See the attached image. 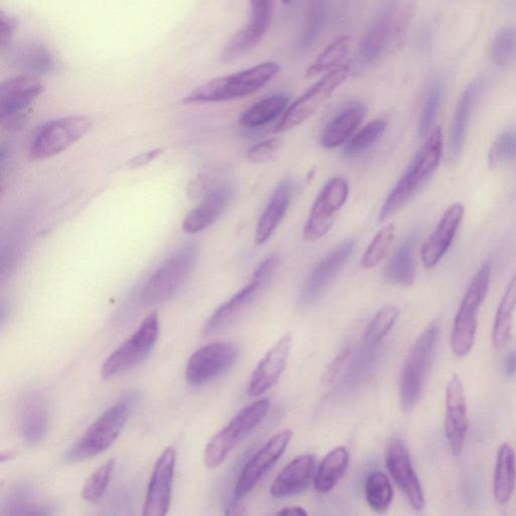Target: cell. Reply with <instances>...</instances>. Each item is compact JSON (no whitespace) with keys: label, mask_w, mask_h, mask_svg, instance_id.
Instances as JSON below:
<instances>
[{"label":"cell","mask_w":516,"mask_h":516,"mask_svg":"<svg viewBox=\"0 0 516 516\" xmlns=\"http://www.w3.org/2000/svg\"><path fill=\"white\" fill-rule=\"evenodd\" d=\"M18 26L17 19L7 16L4 12L2 13V17H0V48L3 52L10 49Z\"/></svg>","instance_id":"c3c4849f"},{"label":"cell","mask_w":516,"mask_h":516,"mask_svg":"<svg viewBox=\"0 0 516 516\" xmlns=\"http://www.w3.org/2000/svg\"><path fill=\"white\" fill-rule=\"evenodd\" d=\"M394 238L395 224L391 223L379 230L362 256L361 266L369 270L379 265L389 251Z\"/></svg>","instance_id":"ab89813d"},{"label":"cell","mask_w":516,"mask_h":516,"mask_svg":"<svg viewBox=\"0 0 516 516\" xmlns=\"http://www.w3.org/2000/svg\"><path fill=\"white\" fill-rule=\"evenodd\" d=\"M416 9V0H399L394 20L392 41L397 49H401L405 45Z\"/></svg>","instance_id":"ee69618b"},{"label":"cell","mask_w":516,"mask_h":516,"mask_svg":"<svg viewBox=\"0 0 516 516\" xmlns=\"http://www.w3.org/2000/svg\"><path fill=\"white\" fill-rule=\"evenodd\" d=\"M289 98L285 95H274L258 101L245 111L239 120L245 128L264 126L278 118L286 109Z\"/></svg>","instance_id":"e575fe53"},{"label":"cell","mask_w":516,"mask_h":516,"mask_svg":"<svg viewBox=\"0 0 516 516\" xmlns=\"http://www.w3.org/2000/svg\"><path fill=\"white\" fill-rule=\"evenodd\" d=\"M516 309V272L512 277L496 312L492 330V342L495 348H503L509 341L513 315Z\"/></svg>","instance_id":"836d02e7"},{"label":"cell","mask_w":516,"mask_h":516,"mask_svg":"<svg viewBox=\"0 0 516 516\" xmlns=\"http://www.w3.org/2000/svg\"><path fill=\"white\" fill-rule=\"evenodd\" d=\"M399 0L385 6L375 17L365 34L357 53L358 64L366 66L374 62L392 44L394 20Z\"/></svg>","instance_id":"7402d4cb"},{"label":"cell","mask_w":516,"mask_h":516,"mask_svg":"<svg viewBox=\"0 0 516 516\" xmlns=\"http://www.w3.org/2000/svg\"><path fill=\"white\" fill-rule=\"evenodd\" d=\"M233 197L232 189L221 186L212 190L185 218L183 229L197 234L210 227L222 215Z\"/></svg>","instance_id":"4316f807"},{"label":"cell","mask_w":516,"mask_h":516,"mask_svg":"<svg viewBox=\"0 0 516 516\" xmlns=\"http://www.w3.org/2000/svg\"><path fill=\"white\" fill-rule=\"evenodd\" d=\"M367 113L366 106L359 101L345 104L325 126L321 145L332 150L348 143L357 131Z\"/></svg>","instance_id":"d4e9b609"},{"label":"cell","mask_w":516,"mask_h":516,"mask_svg":"<svg viewBox=\"0 0 516 516\" xmlns=\"http://www.w3.org/2000/svg\"><path fill=\"white\" fill-rule=\"evenodd\" d=\"M282 3L285 5H289L292 3V0H282Z\"/></svg>","instance_id":"db71d44e"},{"label":"cell","mask_w":516,"mask_h":516,"mask_svg":"<svg viewBox=\"0 0 516 516\" xmlns=\"http://www.w3.org/2000/svg\"><path fill=\"white\" fill-rule=\"evenodd\" d=\"M491 280V266L485 263L473 278L455 318L451 335L454 354L464 357L472 350L478 327V312L487 295Z\"/></svg>","instance_id":"52a82bcc"},{"label":"cell","mask_w":516,"mask_h":516,"mask_svg":"<svg viewBox=\"0 0 516 516\" xmlns=\"http://www.w3.org/2000/svg\"><path fill=\"white\" fill-rule=\"evenodd\" d=\"M464 216L460 203L451 205L444 213L435 231L422 248V262L427 269L434 268L447 253Z\"/></svg>","instance_id":"cb8c5ba5"},{"label":"cell","mask_w":516,"mask_h":516,"mask_svg":"<svg viewBox=\"0 0 516 516\" xmlns=\"http://www.w3.org/2000/svg\"><path fill=\"white\" fill-rule=\"evenodd\" d=\"M349 460V451L345 447H337L329 452L315 472V490L320 494L333 490L346 473Z\"/></svg>","instance_id":"1f68e13d"},{"label":"cell","mask_w":516,"mask_h":516,"mask_svg":"<svg viewBox=\"0 0 516 516\" xmlns=\"http://www.w3.org/2000/svg\"><path fill=\"white\" fill-rule=\"evenodd\" d=\"M20 433L31 447L41 445L48 435L49 412L45 398L39 392H29L19 405Z\"/></svg>","instance_id":"603a6c76"},{"label":"cell","mask_w":516,"mask_h":516,"mask_svg":"<svg viewBox=\"0 0 516 516\" xmlns=\"http://www.w3.org/2000/svg\"><path fill=\"white\" fill-rule=\"evenodd\" d=\"M351 38L342 36L334 40L317 57L307 70L308 77H314L324 72H330L342 66L350 51Z\"/></svg>","instance_id":"8d00e7d4"},{"label":"cell","mask_w":516,"mask_h":516,"mask_svg":"<svg viewBox=\"0 0 516 516\" xmlns=\"http://www.w3.org/2000/svg\"><path fill=\"white\" fill-rule=\"evenodd\" d=\"M199 257L196 243H187L174 251L151 276L142 293L147 306H157L170 300L195 269Z\"/></svg>","instance_id":"277c9868"},{"label":"cell","mask_w":516,"mask_h":516,"mask_svg":"<svg viewBox=\"0 0 516 516\" xmlns=\"http://www.w3.org/2000/svg\"><path fill=\"white\" fill-rule=\"evenodd\" d=\"M416 236L412 235L398 248L385 270V278L393 284L411 287L416 281Z\"/></svg>","instance_id":"d6a6232c"},{"label":"cell","mask_w":516,"mask_h":516,"mask_svg":"<svg viewBox=\"0 0 516 516\" xmlns=\"http://www.w3.org/2000/svg\"><path fill=\"white\" fill-rule=\"evenodd\" d=\"M159 335V316L157 313H152L143 321L135 334L104 361L101 368L102 378L115 377L142 363L156 346Z\"/></svg>","instance_id":"30bf717a"},{"label":"cell","mask_w":516,"mask_h":516,"mask_svg":"<svg viewBox=\"0 0 516 516\" xmlns=\"http://www.w3.org/2000/svg\"><path fill=\"white\" fill-rule=\"evenodd\" d=\"M401 311L397 307L389 306L379 310L369 323L364 334L365 347L378 344L396 325Z\"/></svg>","instance_id":"74e56055"},{"label":"cell","mask_w":516,"mask_h":516,"mask_svg":"<svg viewBox=\"0 0 516 516\" xmlns=\"http://www.w3.org/2000/svg\"><path fill=\"white\" fill-rule=\"evenodd\" d=\"M350 72V65H342L330 71L311 86L287 109L283 118L276 126L275 133L281 134L289 132L291 129L309 119L318 108L331 97L337 88L346 81Z\"/></svg>","instance_id":"8fae6325"},{"label":"cell","mask_w":516,"mask_h":516,"mask_svg":"<svg viewBox=\"0 0 516 516\" xmlns=\"http://www.w3.org/2000/svg\"><path fill=\"white\" fill-rule=\"evenodd\" d=\"M292 194V185L289 181L283 182L277 188L256 226L254 241L257 245L265 244L272 237L289 209Z\"/></svg>","instance_id":"f546056e"},{"label":"cell","mask_w":516,"mask_h":516,"mask_svg":"<svg viewBox=\"0 0 516 516\" xmlns=\"http://www.w3.org/2000/svg\"><path fill=\"white\" fill-rule=\"evenodd\" d=\"M348 195L349 186L343 178L337 177L327 182L305 224L303 236L307 241H317L330 231Z\"/></svg>","instance_id":"7c38bea8"},{"label":"cell","mask_w":516,"mask_h":516,"mask_svg":"<svg viewBox=\"0 0 516 516\" xmlns=\"http://www.w3.org/2000/svg\"><path fill=\"white\" fill-rule=\"evenodd\" d=\"M115 468V460L111 459L95 470L86 480L82 497L88 502H97L106 492Z\"/></svg>","instance_id":"b9f144b4"},{"label":"cell","mask_w":516,"mask_h":516,"mask_svg":"<svg viewBox=\"0 0 516 516\" xmlns=\"http://www.w3.org/2000/svg\"><path fill=\"white\" fill-rule=\"evenodd\" d=\"M44 85L33 75L19 76L0 86V114L4 123L20 124L23 112L42 94Z\"/></svg>","instance_id":"ac0fdd59"},{"label":"cell","mask_w":516,"mask_h":516,"mask_svg":"<svg viewBox=\"0 0 516 516\" xmlns=\"http://www.w3.org/2000/svg\"><path fill=\"white\" fill-rule=\"evenodd\" d=\"M468 429L467 405L463 382L454 374L446 389L445 434L454 455L462 453Z\"/></svg>","instance_id":"44dd1931"},{"label":"cell","mask_w":516,"mask_h":516,"mask_svg":"<svg viewBox=\"0 0 516 516\" xmlns=\"http://www.w3.org/2000/svg\"><path fill=\"white\" fill-rule=\"evenodd\" d=\"M516 159V128H507L502 132L491 147L489 163L498 166Z\"/></svg>","instance_id":"f6af8a7d"},{"label":"cell","mask_w":516,"mask_h":516,"mask_svg":"<svg viewBox=\"0 0 516 516\" xmlns=\"http://www.w3.org/2000/svg\"><path fill=\"white\" fill-rule=\"evenodd\" d=\"M440 334L439 321L432 322L413 344L400 378L401 407L411 413L421 400L432 367Z\"/></svg>","instance_id":"3957f363"},{"label":"cell","mask_w":516,"mask_h":516,"mask_svg":"<svg viewBox=\"0 0 516 516\" xmlns=\"http://www.w3.org/2000/svg\"><path fill=\"white\" fill-rule=\"evenodd\" d=\"M93 126L87 115H73L46 123L33 140L30 155L33 160L55 157L85 137Z\"/></svg>","instance_id":"9c48e42d"},{"label":"cell","mask_w":516,"mask_h":516,"mask_svg":"<svg viewBox=\"0 0 516 516\" xmlns=\"http://www.w3.org/2000/svg\"><path fill=\"white\" fill-rule=\"evenodd\" d=\"M354 249V240L347 239L336 246L310 274L299 296L300 309L315 305L326 293Z\"/></svg>","instance_id":"9a60e30c"},{"label":"cell","mask_w":516,"mask_h":516,"mask_svg":"<svg viewBox=\"0 0 516 516\" xmlns=\"http://www.w3.org/2000/svg\"><path fill=\"white\" fill-rule=\"evenodd\" d=\"M292 345V334H285L258 363L248 385V395L251 398L265 395L278 383L286 369Z\"/></svg>","instance_id":"d6986e66"},{"label":"cell","mask_w":516,"mask_h":516,"mask_svg":"<svg viewBox=\"0 0 516 516\" xmlns=\"http://www.w3.org/2000/svg\"><path fill=\"white\" fill-rule=\"evenodd\" d=\"M442 97L443 86L437 82L430 89L420 115L419 135L421 138L427 137L430 133L441 106Z\"/></svg>","instance_id":"bcb514c9"},{"label":"cell","mask_w":516,"mask_h":516,"mask_svg":"<svg viewBox=\"0 0 516 516\" xmlns=\"http://www.w3.org/2000/svg\"><path fill=\"white\" fill-rule=\"evenodd\" d=\"M282 141L271 139L253 146L247 153V159L252 164H263L269 162L279 152Z\"/></svg>","instance_id":"7dc6e473"},{"label":"cell","mask_w":516,"mask_h":516,"mask_svg":"<svg viewBox=\"0 0 516 516\" xmlns=\"http://www.w3.org/2000/svg\"><path fill=\"white\" fill-rule=\"evenodd\" d=\"M162 154V150H152L148 153L142 154L129 161L128 165L131 168H140L150 164Z\"/></svg>","instance_id":"f907efd6"},{"label":"cell","mask_w":516,"mask_h":516,"mask_svg":"<svg viewBox=\"0 0 516 516\" xmlns=\"http://www.w3.org/2000/svg\"><path fill=\"white\" fill-rule=\"evenodd\" d=\"M385 129L386 122L383 119L372 120L351 138L343 154L345 156H353L366 151L380 139Z\"/></svg>","instance_id":"60d3db41"},{"label":"cell","mask_w":516,"mask_h":516,"mask_svg":"<svg viewBox=\"0 0 516 516\" xmlns=\"http://www.w3.org/2000/svg\"><path fill=\"white\" fill-rule=\"evenodd\" d=\"M129 415L126 402L105 411L64 456L66 462H79L106 451L118 438Z\"/></svg>","instance_id":"ba28073f"},{"label":"cell","mask_w":516,"mask_h":516,"mask_svg":"<svg viewBox=\"0 0 516 516\" xmlns=\"http://www.w3.org/2000/svg\"><path fill=\"white\" fill-rule=\"evenodd\" d=\"M504 373L507 378H512L516 375V349L506 356L504 361Z\"/></svg>","instance_id":"816d5d0a"},{"label":"cell","mask_w":516,"mask_h":516,"mask_svg":"<svg viewBox=\"0 0 516 516\" xmlns=\"http://www.w3.org/2000/svg\"><path fill=\"white\" fill-rule=\"evenodd\" d=\"M316 459L302 455L288 464L274 480L270 492L275 498H286L304 492L314 478Z\"/></svg>","instance_id":"484cf974"},{"label":"cell","mask_w":516,"mask_h":516,"mask_svg":"<svg viewBox=\"0 0 516 516\" xmlns=\"http://www.w3.org/2000/svg\"><path fill=\"white\" fill-rule=\"evenodd\" d=\"M443 156V132L436 127L418 152L405 176L387 196L379 219L385 221L409 203L425 186L440 166Z\"/></svg>","instance_id":"6da1fadb"},{"label":"cell","mask_w":516,"mask_h":516,"mask_svg":"<svg viewBox=\"0 0 516 516\" xmlns=\"http://www.w3.org/2000/svg\"><path fill=\"white\" fill-rule=\"evenodd\" d=\"M250 20L226 44L221 54L223 62L234 61L253 50L268 32L274 14V0H249Z\"/></svg>","instance_id":"2e32d148"},{"label":"cell","mask_w":516,"mask_h":516,"mask_svg":"<svg viewBox=\"0 0 516 516\" xmlns=\"http://www.w3.org/2000/svg\"><path fill=\"white\" fill-rule=\"evenodd\" d=\"M176 466V451L167 448L156 462L149 484L144 514L163 516L169 511Z\"/></svg>","instance_id":"ffe728a7"},{"label":"cell","mask_w":516,"mask_h":516,"mask_svg":"<svg viewBox=\"0 0 516 516\" xmlns=\"http://www.w3.org/2000/svg\"><path fill=\"white\" fill-rule=\"evenodd\" d=\"M280 69L277 62L269 61L213 79L190 92L184 98V102H221L248 96L270 83L279 74Z\"/></svg>","instance_id":"7a4b0ae2"},{"label":"cell","mask_w":516,"mask_h":516,"mask_svg":"<svg viewBox=\"0 0 516 516\" xmlns=\"http://www.w3.org/2000/svg\"><path fill=\"white\" fill-rule=\"evenodd\" d=\"M482 81L471 83L462 93L451 123L449 153L457 160L465 146L470 117L475 103L482 91Z\"/></svg>","instance_id":"83f0119b"},{"label":"cell","mask_w":516,"mask_h":516,"mask_svg":"<svg viewBox=\"0 0 516 516\" xmlns=\"http://www.w3.org/2000/svg\"><path fill=\"white\" fill-rule=\"evenodd\" d=\"M491 58L498 67H508L516 62V27L499 30L491 45Z\"/></svg>","instance_id":"f35d334b"},{"label":"cell","mask_w":516,"mask_h":516,"mask_svg":"<svg viewBox=\"0 0 516 516\" xmlns=\"http://www.w3.org/2000/svg\"><path fill=\"white\" fill-rule=\"evenodd\" d=\"M350 358V350H343L329 365L325 375L323 377V381L327 384L333 383L335 379L341 374L342 370L346 367Z\"/></svg>","instance_id":"681fc988"},{"label":"cell","mask_w":516,"mask_h":516,"mask_svg":"<svg viewBox=\"0 0 516 516\" xmlns=\"http://www.w3.org/2000/svg\"><path fill=\"white\" fill-rule=\"evenodd\" d=\"M239 357V347L233 342L208 344L192 354L186 367L187 381L200 386L230 369Z\"/></svg>","instance_id":"4fadbf2b"},{"label":"cell","mask_w":516,"mask_h":516,"mask_svg":"<svg viewBox=\"0 0 516 516\" xmlns=\"http://www.w3.org/2000/svg\"><path fill=\"white\" fill-rule=\"evenodd\" d=\"M516 482V457L509 444H503L496 455L493 493L497 503L506 504L513 494Z\"/></svg>","instance_id":"4dcf8cb0"},{"label":"cell","mask_w":516,"mask_h":516,"mask_svg":"<svg viewBox=\"0 0 516 516\" xmlns=\"http://www.w3.org/2000/svg\"><path fill=\"white\" fill-rule=\"evenodd\" d=\"M385 465L411 506L421 511L425 507V494L414 469L410 452L400 437H393L387 445Z\"/></svg>","instance_id":"e0dca14e"},{"label":"cell","mask_w":516,"mask_h":516,"mask_svg":"<svg viewBox=\"0 0 516 516\" xmlns=\"http://www.w3.org/2000/svg\"><path fill=\"white\" fill-rule=\"evenodd\" d=\"M8 51L10 63L33 76L47 75L57 69L54 56L38 42H25Z\"/></svg>","instance_id":"f1b7e54d"},{"label":"cell","mask_w":516,"mask_h":516,"mask_svg":"<svg viewBox=\"0 0 516 516\" xmlns=\"http://www.w3.org/2000/svg\"><path fill=\"white\" fill-rule=\"evenodd\" d=\"M364 492L369 507L376 513H384L392 505L394 499L392 482L381 471H375L368 475Z\"/></svg>","instance_id":"d590c367"},{"label":"cell","mask_w":516,"mask_h":516,"mask_svg":"<svg viewBox=\"0 0 516 516\" xmlns=\"http://www.w3.org/2000/svg\"><path fill=\"white\" fill-rule=\"evenodd\" d=\"M293 432L284 430L271 438L245 464L236 482L233 502L244 498L274 467L287 450Z\"/></svg>","instance_id":"5bb4252c"},{"label":"cell","mask_w":516,"mask_h":516,"mask_svg":"<svg viewBox=\"0 0 516 516\" xmlns=\"http://www.w3.org/2000/svg\"><path fill=\"white\" fill-rule=\"evenodd\" d=\"M7 513L11 515H46L47 508L33 502V493L28 486H18L10 494L7 501Z\"/></svg>","instance_id":"7bdbcfd3"},{"label":"cell","mask_w":516,"mask_h":516,"mask_svg":"<svg viewBox=\"0 0 516 516\" xmlns=\"http://www.w3.org/2000/svg\"><path fill=\"white\" fill-rule=\"evenodd\" d=\"M279 265L277 255H272L256 269L249 284L221 305L207 320L203 333L216 334L232 326L261 297L268 288Z\"/></svg>","instance_id":"5b68a950"},{"label":"cell","mask_w":516,"mask_h":516,"mask_svg":"<svg viewBox=\"0 0 516 516\" xmlns=\"http://www.w3.org/2000/svg\"><path fill=\"white\" fill-rule=\"evenodd\" d=\"M278 515H300V516H306L308 515V512L301 506H290L285 507L282 510H280Z\"/></svg>","instance_id":"f5cc1de1"},{"label":"cell","mask_w":516,"mask_h":516,"mask_svg":"<svg viewBox=\"0 0 516 516\" xmlns=\"http://www.w3.org/2000/svg\"><path fill=\"white\" fill-rule=\"evenodd\" d=\"M270 408L271 401L261 399L241 410L208 443L204 454L206 466L213 469L222 464L229 454L265 420Z\"/></svg>","instance_id":"8992f818"}]
</instances>
